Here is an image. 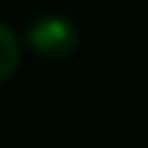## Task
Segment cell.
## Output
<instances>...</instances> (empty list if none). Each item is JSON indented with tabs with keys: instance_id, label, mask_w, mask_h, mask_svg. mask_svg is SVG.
Returning <instances> with one entry per match:
<instances>
[{
	"instance_id": "7a4b0ae2",
	"label": "cell",
	"mask_w": 148,
	"mask_h": 148,
	"mask_svg": "<svg viewBox=\"0 0 148 148\" xmlns=\"http://www.w3.org/2000/svg\"><path fill=\"white\" fill-rule=\"evenodd\" d=\"M0 45H3V55H0V79L6 82V79H12V73L18 66V39H15L9 24L0 27Z\"/></svg>"
},
{
	"instance_id": "6da1fadb",
	"label": "cell",
	"mask_w": 148,
	"mask_h": 148,
	"mask_svg": "<svg viewBox=\"0 0 148 148\" xmlns=\"http://www.w3.org/2000/svg\"><path fill=\"white\" fill-rule=\"evenodd\" d=\"M27 42L39 58L64 60V58H70L76 51L79 36H76V27L70 21H64L58 15H49V18H39L27 30Z\"/></svg>"
}]
</instances>
